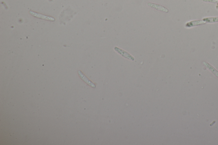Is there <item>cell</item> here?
Wrapping results in <instances>:
<instances>
[{
    "label": "cell",
    "mask_w": 218,
    "mask_h": 145,
    "mask_svg": "<svg viewBox=\"0 0 218 145\" xmlns=\"http://www.w3.org/2000/svg\"><path fill=\"white\" fill-rule=\"evenodd\" d=\"M30 13L31 15L33 17H36V18H40V19H43L47 20H49V21H55V19L53 17L51 16H48V15H44V14H41L37 13V12H35L31 11H30Z\"/></svg>",
    "instance_id": "obj_1"
},
{
    "label": "cell",
    "mask_w": 218,
    "mask_h": 145,
    "mask_svg": "<svg viewBox=\"0 0 218 145\" xmlns=\"http://www.w3.org/2000/svg\"><path fill=\"white\" fill-rule=\"evenodd\" d=\"M114 50H115L116 51L117 53H118V54L121 55V56H123V57L126 58V59H129V60H131V61H133L135 60V58H134V57H133L131 54H129L128 52H126V51H125L119 48L116 46V47H114Z\"/></svg>",
    "instance_id": "obj_2"
},
{
    "label": "cell",
    "mask_w": 218,
    "mask_h": 145,
    "mask_svg": "<svg viewBox=\"0 0 218 145\" xmlns=\"http://www.w3.org/2000/svg\"><path fill=\"white\" fill-rule=\"evenodd\" d=\"M148 5L150 7L156 10L160 11L162 12H165V13H168L169 12V10L166 8L165 7L160 5L157 4L152 3L149 2L148 4Z\"/></svg>",
    "instance_id": "obj_3"
},
{
    "label": "cell",
    "mask_w": 218,
    "mask_h": 145,
    "mask_svg": "<svg viewBox=\"0 0 218 145\" xmlns=\"http://www.w3.org/2000/svg\"><path fill=\"white\" fill-rule=\"evenodd\" d=\"M206 24V23L201 20H195L193 21H189L187 22L185 24V27L186 28H189L190 27H195V26H199V25H203Z\"/></svg>",
    "instance_id": "obj_4"
},
{
    "label": "cell",
    "mask_w": 218,
    "mask_h": 145,
    "mask_svg": "<svg viewBox=\"0 0 218 145\" xmlns=\"http://www.w3.org/2000/svg\"><path fill=\"white\" fill-rule=\"evenodd\" d=\"M79 76L86 83H87V84L89 85V86H91L92 88H95V85L94 83L92 82V81H90L88 78H87L86 77V76L81 71H78V72Z\"/></svg>",
    "instance_id": "obj_5"
},
{
    "label": "cell",
    "mask_w": 218,
    "mask_h": 145,
    "mask_svg": "<svg viewBox=\"0 0 218 145\" xmlns=\"http://www.w3.org/2000/svg\"><path fill=\"white\" fill-rule=\"evenodd\" d=\"M203 64L208 70H209L215 76L218 78V71L216 70L213 66H211V64H209L206 61H203Z\"/></svg>",
    "instance_id": "obj_6"
},
{
    "label": "cell",
    "mask_w": 218,
    "mask_h": 145,
    "mask_svg": "<svg viewBox=\"0 0 218 145\" xmlns=\"http://www.w3.org/2000/svg\"><path fill=\"white\" fill-rule=\"evenodd\" d=\"M202 20L206 23H214L218 22V17H205Z\"/></svg>",
    "instance_id": "obj_7"
},
{
    "label": "cell",
    "mask_w": 218,
    "mask_h": 145,
    "mask_svg": "<svg viewBox=\"0 0 218 145\" xmlns=\"http://www.w3.org/2000/svg\"><path fill=\"white\" fill-rule=\"evenodd\" d=\"M203 1L205 2L212 3H217L218 2V0H203Z\"/></svg>",
    "instance_id": "obj_8"
}]
</instances>
